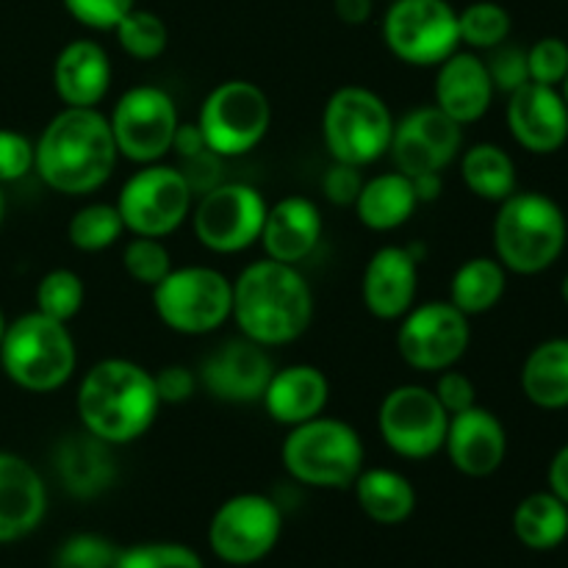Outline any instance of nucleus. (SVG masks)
I'll return each instance as SVG.
<instances>
[{"label": "nucleus", "mask_w": 568, "mask_h": 568, "mask_svg": "<svg viewBox=\"0 0 568 568\" xmlns=\"http://www.w3.org/2000/svg\"><path fill=\"white\" fill-rule=\"evenodd\" d=\"M116 144L109 116L100 109H64L44 125L33 144V172L67 197L92 194L114 172Z\"/></svg>", "instance_id": "nucleus-1"}, {"label": "nucleus", "mask_w": 568, "mask_h": 568, "mask_svg": "<svg viewBox=\"0 0 568 568\" xmlns=\"http://www.w3.org/2000/svg\"><path fill=\"white\" fill-rule=\"evenodd\" d=\"M239 333L261 347H283L305 336L314 322V292L297 264L253 261L233 281V311Z\"/></svg>", "instance_id": "nucleus-2"}, {"label": "nucleus", "mask_w": 568, "mask_h": 568, "mask_svg": "<svg viewBox=\"0 0 568 568\" xmlns=\"http://www.w3.org/2000/svg\"><path fill=\"white\" fill-rule=\"evenodd\" d=\"M161 399L153 372L128 358H103L78 383L75 410L83 433L109 447L133 444L153 427Z\"/></svg>", "instance_id": "nucleus-3"}, {"label": "nucleus", "mask_w": 568, "mask_h": 568, "mask_svg": "<svg viewBox=\"0 0 568 568\" xmlns=\"http://www.w3.org/2000/svg\"><path fill=\"white\" fill-rule=\"evenodd\" d=\"M566 239L564 209L541 192H514L494 216V253L516 275L549 270L564 253Z\"/></svg>", "instance_id": "nucleus-4"}, {"label": "nucleus", "mask_w": 568, "mask_h": 568, "mask_svg": "<svg viewBox=\"0 0 568 568\" xmlns=\"http://www.w3.org/2000/svg\"><path fill=\"white\" fill-rule=\"evenodd\" d=\"M0 366L22 392L50 394L75 375V338L67 322L31 311L6 325L0 342Z\"/></svg>", "instance_id": "nucleus-5"}, {"label": "nucleus", "mask_w": 568, "mask_h": 568, "mask_svg": "<svg viewBox=\"0 0 568 568\" xmlns=\"http://www.w3.org/2000/svg\"><path fill=\"white\" fill-rule=\"evenodd\" d=\"M364 438L349 422L316 416L288 427L281 460L288 475L311 488H349L364 469Z\"/></svg>", "instance_id": "nucleus-6"}, {"label": "nucleus", "mask_w": 568, "mask_h": 568, "mask_svg": "<svg viewBox=\"0 0 568 568\" xmlns=\"http://www.w3.org/2000/svg\"><path fill=\"white\" fill-rule=\"evenodd\" d=\"M394 136V114L386 100L366 87L336 89L322 111V139L333 161L369 166L388 155Z\"/></svg>", "instance_id": "nucleus-7"}, {"label": "nucleus", "mask_w": 568, "mask_h": 568, "mask_svg": "<svg viewBox=\"0 0 568 568\" xmlns=\"http://www.w3.org/2000/svg\"><path fill=\"white\" fill-rule=\"evenodd\" d=\"M150 292L155 316L181 336H209L231 320L233 281L214 266H172Z\"/></svg>", "instance_id": "nucleus-8"}, {"label": "nucleus", "mask_w": 568, "mask_h": 568, "mask_svg": "<svg viewBox=\"0 0 568 568\" xmlns=\"http://www.w3.org/2000/svg\"><path fill=\"white\" fill-rule=\"evenodd\" d=\"M272 125V103L264 89L244 78L222 81L205 94L197 128L216 159H236L264 142Z\"/></svg>", "instance_id": "nucleus-9"}, {"label": "nucleus", "mask_w": 568, "mask_h": 568, "mask_svg": "<svg viewBox=\"0 0 568 568\" xmlns=\"http://www.w3.org/2000/svg\"><path fill=\"white\" fill-rule=\"evenodd\" d=\"M116 211L131 236L164 239L192 216L194 186L170 164H144L122 183Z\"/></svg>", "instance_id": "nucleus-10"}, {"label": "nucleus", "mask_w": 568, "mask_h": 568, "mask_svg": "<svg viewBox=\"0 0 568 568\" xmlns=\"http://www.w3.org/2000/svg\"><path fill=\"white\" fill-rule=\"evenodd\" d=\"M381 31L388 53L410 67H438L460 48L458 11L449 0H394Z\"/></svg>", "instance_id": "nucleus-11"}, {"label": "nucleus", "mask_w": 568, "mask_h": 568, "mask_svg": "<svg viewBox=\"0 0 568 568\" xmlns=\"http://www.w3.org/2000/svg\"><path fill=\"white\" fill-rule=\"evenodd\" d=\"M109 125L120 159L144 166L170 153L181 116L170 92L142 83L120 94L109 114Z\"/></svg>", "instance_id": "nucleus-12"}, {"label": "nucleus", "mask_w": 568, "mask_h": 568, "mask_svg": "<svg viewBox=\"0 0 568 568\" xmlns=\"http://www.w3.org/2000/svg\"><path fill=\"white\" fill-rule=\"evenodd\" d=\"M266 209L264 194L250 183H214L192 205L194 236L216 255L244 253L261 239Z\"/></svg>", "instance_id": "nucleus-13"}, {"label": "nucleus", "mask_w": 568, "mask_h": 568, "mask_svg": "<svg viewBox=\"0 0 568 568\" xmlns=\"http://www.w3.org/2000/svg\"><path fill=\"white\" fill-rule=\"evenodd\" d=\"M449 414L433 388L403 383L383 397L377 408V433L394 455L427 460L444 449Z\"/></svg>", "instance_id": "nucleus-14"}, {"label": "nucleus", "mask_w": 568, "mask_h": 568, "mask_svg": "<svg viewBox=\"0 0 568 568\" xmlns=\"http://www.w3.org/2000/svg\"><path fill=\"white\" fill-rule=\"evenodd\" d=\"M469 342V316L460 314L449 300L414 305L397 327L399 358L416 372L453 369L466 355Z\"/></svg>", "instance_id": "nucleus-15"}, {"label": "nucleus", "mask_w": 568, "mask_h": 568, "mask_svg": "<svg viewBox=\"0 0 568 568\" xmlns=\"http://www.w3.org/2000/svg\"><path fill=\"white\" fill-rule=\"evenodd\" d=\"M283 532V514L264 494H236L211 516V552L231 566L258 564L275 549Z\"/></svg>", "instance_id": "nucleus-16"}, {"label": "nucleus", "mask_w": 568, "mask_h": 568, "mask_svg": "<svg viewBox=\"0 0 568 568\" xmlns=\"http://www.w3.org/2000/svg\"><path fill=\"white\" fill-rule=\"evenodd\" d=\"M460 144H464V125H458L453 116H447L433 103L394 122L388 155L394 161V170L416 178L425 172L447 170L460 155Z\"/></svg>", "instance_id": "nucleus-17"}, {"label": "nucleus", "mask_w": 568, "mask_h": 568, "mask_svg": "<svg viewBox=\"0 0 568 568\" xmlns=\"http://www.w3.org/2000/svg\"><path fill=\"white\" fill-rule=\"evenodd\" d=\"M275 364L261 344L250 338H231L200 366L197 383L220 403H261Z\"/></svg>", "instance_id": "nucleus-18"}, {"label": "nucleus", "mask_w": 568, "mask_h": 568, "mask_svg": "<svg viewBox=\"0 0 568 568\" xmlns=\"http://www.w3.org/2000/svg\"><path fill=\"white\" fill-rule=\"evenodd\" d=\"M419 294V253L403 244H386L369 255L361 275L364 308L381 322H399Z\"/></svg>", "instance_id": "nucleus-19"}, {"label": "nucleus", "mask_w": 568, "mask_h": 568, "mask_svg": "<svg viewBox=\"0 0 568 568\" xmlns=\"http://www.w3.org/2000/svg\"><path fill=\"white\" fill-rule=\"evenodd\" d=\"M510 136L536 155L558 153L568 142V105L558 87L527 81L508 94Z\"/></svg>", "instance_id": "nucleus-20"}, {"label": "nucleus", "mask_w": 568, "mask_h": 568, "mask_svg": "<svg viewBox=\"0 0 568 568\" xmlns=\"http://www.w3.org/2000/svg\"><path fill=\"white\" fill-rule=\"evenodd\" d=\"M444 453L460 475L488 477L505 464L508 430L497 414L483 405H471V408L449 416Z\"/></svg>", "instance_id": "nucleus-21"}, {"label": "nucleus", "mask_w": 568, "mask_h": 568, "mask_svg": "<svg viewBox=\"0 0 568 568\" xmlns=\"http://www.w3.org/2000/svg\"><path fill=\"white\" fill-rule=\"evenodd\" d=\"M322 233H325V220L320 205L303 194H288L266 209L258 242L266 258L300 266L320 247Z\"/></svg>", "instance_id": "nucleus-22"}, {"label": "nucleus", "mask_w": 568, "mask_h": 568, "mask_svg": "<svg viewBox=\"0 0 568 568\" xmlns=\"http://www.w3.org/2000/svg\"><path fill=\"white\" fill-rule=\"evenodd\" d=\"M436 105L447 116H453L458 125H471L483 120L491 109L494 83L488 75L486 59L475 50H455L453 55L436 67Z\"/></svg>", "instance_id": "nucleus-23"}, {"label": "nucleus", "mask_w": 568, "mask_h": 568, "mask_svg": "<svg viewBox=\"0 0 568 568\" xmlns=\"http://www.w3.org/2000/svg\"><path fill=\"white\" fill-rule=\"evenodd\" d=\"M48 510V488L26 458L0 449V544L37 530Z\"/></svg>", "instance_id": "nucleus-24"}, {"label": "nucleus", "mask_w": 568, "mask_h": 568, "mask_svg": "<svg viewBox=\"0 0 568 568\" xmlns=\"http://www.w3.org/2000/svg\"><path fill=\"white\" fill-rule=\"evenodd\" d=\"M111 59L94 39H72L53 61V89L70 109H98L111 89Z\"/></svg>", "instance_id": "nucleus-25"}, {"label": "nucleus", "mask_w": 568, "mask_h": 568, "mask_svg": "<svg viewBox=\"0 0 568 568\" xmlns=\"http://www.w3.org/2000/svg\"><path fill=\"white\" fill-rule=\"evenodd\" d=\"M327 399H331V383L320 366L288 364L272 372L261 403L275 425L297 427L325 414Z\"/></svg>", "instance_id": "nucleus-26"}, {"label": "nucleus", "mask_w": 568, "mask_h": 568, "mask_svg": "<svg viewBox=\"0 0 568 568\" xmlns=\"http://www.w3.org/2000/svg\"><path fill=\"white\" fill-rule=\"evenodd\" d=\"M353 209L361 225L375 233H388L403 227L414 216L419 200H416L414 181L394 170L366 178Z\"/></svg>", "instance_id": "nucleus-27"}, {"label": "nucleus", "mask_w": 568, "mask_h": 568, "mask_svg": "<svg viewBox=\"0 0 568 568\" xmlns=\"http://www.w3.org/2000/svg\"><path fill=\"white\" fill-rule=\"evenodd\" d=\"M59 475L64 486L70 488L75 497H98L100 491L114 483L116 466L111 458V447L100 438L81 433V436H70L59 449Z\"/></svg>", "instance_id": "nucleus-28"}, {"label": "nucleus", "mask_w": 568, "mask_h": 568, "mask_svg": "<svg viewBox=\"0 0 568 568\" xmlns=\"http://www.w3.org/2000/svg\"><path fill=\"white\" fill-rule=\"evenodd\" d=\"M521 392L536 408H568V338H549L527 355Z\"/></svg>", "instance_id": "nucleus-29"}, {"label": "nucleus", "mask_w": 568, "mask_h": 568, "mask_svg": "<svg viewBox=\"0 0 568 568\" xmlns=\"http://www.w3.org/2000/svg\"><path fill=\"white\" fill-rule=\"evenodd\" d=\"M353 488L361 510L377 525H403L416 508V491L408 477L386 466L361 469Z\"/></svg>", "instance_id": "nucleus-30"}, {"label": "nucleus", "mask_w": 568, "mask_h": 568, "mask_svg": "<svg viewBox=\"0 0 568 568\" xmlns=\"http://www.w3.org/2000/svg\"><path fill=\"white\" fill-rule=\"evenodd\" d=\"M505 288H508V270L497 258L477 255L455 270L449 281V303L471 320L497 308L499 300L505 297Z\"/></svg>", "instance_id": "nucleus-31"}, {"label": "nucleus", "mask_w": 568, "mask_h": 568, "mask_svg": "<svg viewBox=\"0 0 568 568\" xmlns=\"http://www.w3.org/2000/svg\"><path fill=\"white\" fill-rule=\"evenodd\" d=\"M460 178L475 197L503 203L516 192V164L505 148L494 142L471 144L460 155Z\"/></svg>", "instance_id": "nucleus-32"}, {"label": "nucleus", "mask_w": 568, "mask_h": 568, "mask_svg": "<svg viewBox=\"0 0 568 568\" xmlns=\"http://www.w3.org/2000/svg\"><path fill=\"white\" fill-rule=\"evenodd\" d=\"M514 532L525 547L547 552L568 538V505L552 491L530 494L514 514Z\"/></svg>", "instance_id": "nucleus-33"}, {"label": "nucleus", "mask_w": 568, "mask_h": 568, "mask_svg": "<svg viewBox=\"0 0 568 568\" xmlns=\"http://www.w3.org/2000/svg\"><path fill=\"white\" fill-rule=\"evenodd\" d=\"M122 233L125 225L114 203H87L67 225V239L81 253H103L120 242Z\"/></svg>", "instance_id": "nucleus-34"}, {"label": "nucleus", "mask_w": 568, "mask_h": 568, "mask_svg": "<svg viewBox=\"0 0 568 568\" xmlns=\"http://www.w3.org/2000/svg\"><path fill=\"white\" fill-rule=\"evenodd\" d=\"M114 37L122 53L131 55V59L155 61L159 55H164L166 44H170V28L155 11L136 6L116 22Z\"/></svg>", "instance_id": "nucleus-35"}, {"label": "nucleus", "mask_w": 568, "mask_h": 568, "mask_svg": "<svg viewBox=\"0 0 568 568\" xmlns=\"http://www.w3.org/2000/svg\"><path fill=\"white\" fill-rule=\"evenodd\" d=\"M510 14L505 6L494 0H477L464 11H458L460 44L471 50H494L508 42L510 37Z\"/></svg>", "instance_id": "nucleus-36"}, {"label": "nucleus", "mask_w": 568, "mask_h": 568, "mask_svg": "<svg viewBox=\"0 0 568 568\" xmlns=\"http://www.w3.org/2000/svg\"><path fill=\"white\" fill-rule=\"evenodd\" d=\"M87 286L83 277L72 270H50L37 283V311L50 320L70 322L81 314Z\"/></svg>", "instance_id": "nucleus-37"}, {"label": "nucleus", "mask_w": 568, "mask_h": 568, "mask_svg": "<svg viewBox=\"0 0 568 568\" xmlns=\"http://www.w3.org/2000/svg\"><path fill=\"white\" fill-rule=\"evenodd\" d=\"M172 266H175L172 264V255L161 239L133 236L131 242L122 247V270H125L128 277L136 281L139 286L153 288Z\"/></svg>", "instance_id": "nucleus-38"}, {"label": "nucleus", "mask_w": 568, "mask_h": 568, "mask_svg": "<svg viewBox=\"0 0 568 568\" xmlns=\"http://www.w3.org/2000/svg\"><path fill=\"white\" fill-rule=\"evenodd\" d=\"M114 568H203V560L183 544L153 541L120 552Z\"/></svg>", "instance_id": "nucleus-39"}, {"label": "nucleus", "mask_w": 568, "mask_h": 568, "mask_svg": "<svg viewBox=\"0 0 568 568\" xmlns=\"http://www.w3.org/2000/svg\"><path fill=\"white\" fill-rule=\"evenodd\" d=\"M120 549L103 536L78 532L67 538L55 552V568H114Z\"/></svg>", "instance_id": "nucleus-40"}, {"label": "nucleus", "mask_w": 568, "mask_h": 568, "mask_svg": "<svg viewBox=\"0 0 568 568\" xmlns=\"http://www.w3.org/2000/svg\"><path fill=\"white\" fill-rule=\"evenodd\" d=\"M530 81L544 87H560L568 75V44L560 37H544L527 50Z\"/></svg>", "instance_id": "nucleus-41"}, {"label": "nucleus", "mask_w": 568, "mask_h": 568, "mask_svg": "<svg viewBox=\"0 0 568 568\" xmlns=\"http://www.w3.org/2000/svg\"><path fill=\"white\" fill-rule=\"evenodd\" d=\"M67 14L89 31H114L116 22L136 9V0H61Z\"/></svg>", "instance_id": "nucleus-42"}, {"label": "nucleus", "mask_w": 568, "mask_h": 568, "mask_svg": "<svg viewBox=\"0 0 568 568\" xmlns=\"http://www.w3.org/2000/svg\"><path fill=\"white\" fill-rule=\"evenodd\" d=\"M486 67L497 92L510 94L530 81L527 50L514 48V44H499V48H494L491 55L486 59Z\"/></svg>", "instance_id": "nucleus-43"}, {"label": "nucleus", "mask_w": 568, "mask_h": 568, "mask_svg": "<svg viewBox=\"0 0 568 568\" xmlns=\"http://www.w3.org/2000/svg\"><path fill=\"white\" fill-rule=\"evenodd\" d=\"M33 172V142L20 131L0 128V186Z\"/></svg>", "instance_id": "nucleus-44"}, {"label": "nucleus", "mask_w": 568, "mask_h": 568, "mask_svg": "<svg viewBox=\"0 0 568 568\" xmlns=\"http://www.w3.org/2000/svg\"><path fill=\"white\" fill-rule=\"evenodd\" d=\"M433 394L438 397V403L444 405L449 416L460 414V410L477 405V388L471 383V377L460 369H444L438 372L436 386H433Z\"/></svg>", "instance_id": "nucleus-45"}, {"label": "nucleus", "mask_w": 568, "mask_h": 568, "mask_svg": "<svg viewBox=\"0 0 568 568\" xmlns=\"http://www.w3.org/2000/svg\"><path fill=\"white\" fill-rule=\"evenodd\" d=\"M366 178L361 175V166L342 164V161H333L331 170L322 175V194L331 200L338 209H347L358 200L361 186H364Z\"/></svg>", "instance_id": "nucleus-46"}, {"label": "nucleus", "mask_w": 568, "mask_h": 568, "mask_svg": "<svg viewBox=\"0 0 568 568\" xmlns=\"http://www.w3.org/2000/svg\"><path fill=\"white\" fill-rule=\"evenodd\" d=\"M153 381L161 405H183L197 392V375L183 364L161 366L159 372H153Z\"/></svg>", "instance_id": "nucleus-47"}, {"label": "nucleus", "mask_w": 568, "mask_h": 568, "mask_svg": "<svg viewBox=\"0 0 568 568\" xmlns=\"http://www.w3.org/2000/svg\"><path fill=\"white\" fill-rule=\"evenodd\" d=\"M172 150H175V153L181 155V159H186V161L197 159V155H203V153H209V148H205V139H203V133H200L197 122H194V125H192V122H181V125H178Z\"/></svg>", "instance_id": "nucleus-48"}, {"label": "nucleus", "mask_w": 568, "mask_h": 568, "mask_svg": "<svg viewBox=\"0 0 568 568\" xmlns=\"http://www.w3.org/2000/svg\"><path fill=\"white\" fill-rule=\"evenodd\" d=\"M336 17L347 26H364L375 11V0H333Z\"/></svg>", "instance_id": "nucleus-49"}, {"label": "nucleus", "mask_w": 568, "mask_h": 568, "mask_svg": "<svg viewBox=\"0 0 568 568\" xmlns=\"http://www.w3.org/2000/svg\"><path fill=\"white\" fill-rule=\"evenodd\" d=\"M549 491L568 505V444L555 453L552 464H549Z\"/></svg>", "instance_id": "nucleus-50"}, {"label": "nucleus", "mask_w": 568, "mask_h": 568, "mask_svg": "<svg viewBox=\"0 0 568 568\" xmlns=\"http://www.w3.org/2000/svg\"><path fill=\"white\" fill-rule=\"evenodd\" d=\"M414 181V192H416V200L422 203H433V200L442 197V189H444V181H442V172H425V175H416L410 178Z\"/></svg>", "instance_id": "nucleus-51"}, {"label": "nucleus", "mask_w": 568, "mask_h": 568, "mask_svg": "<svg viewBox=\"0 0 568 568\" xmlns=\"http://www.w3.org/2000/svg\"><path fill=\"white\" fill-rule=\"evenodd\" d=\"M3 216H6V197H3V186H0V225H3Z\"/></svg>", "instance_id": "nucleus-52"}, {"label": "nucleus", "mask_w": 568, "mask_h": 568, "mask_svg": "<svg viewBox=\"0 0 568 568\" xmlns=\"http://www.w3.org/2000/svg\"><path fill=\"white\" fill-rule=\"evenodd\" d=\"M560 294H564V300H566V305H568V275L564 277V283H560Z\"/></svg>", "instance_id": "nucleus-53"}, {"label": "nucleus", "mask_w": 568, "mask_h": 568, "mask_svg": "<svg viewBox=\"0 0 568 568\" xmlns=\"http://www.w3.org/2000/svg\"><path fill=\"white\" fill-rule=\"evenodd\" d=\"M560 94H564V100H566V105H568V75L564 78V83H560Z\"/></svg>", "instance_id": "nucleus-54"}, {"label": "nucleus", "mask_w": 568, "mask_h": 568, "mask_svg": "<svg viewBox=\"0 0 568 568\" xmlns=\"http://www.w3.org/2000/svg\"><path fill=\"white\" fill-rule=\"evenodd\" d=\"M6 325H9V322H6L3 311H0V342H3V333H6Z\"/></svg>", "instance_id": "nucleus-55"}, {"label": "nucleus", "mask_w": 568, "mask_h": 568, "mask_svg": "<svg viewBox=\"0 0 568 568\" xmlns=\"http://www.w3.org/2000/svg\"><path fill=\"white\" fill-rule=\"evenodd\" d=\"M388 3H394V0H388Z\"/></svg>", "instance_id": "nucleus-56"}]
</instances>
